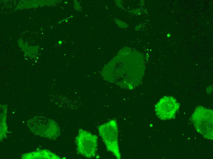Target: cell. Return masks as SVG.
<instances>
[{
    "label": "cell",
    "instance_id": "cell-1",
    "mask_svg": "<svg viewBox=\"0 0 213 159\" xmlns=\"http://www.w3.org/2000/svg\"><path fill=\"white\" fill-rule=\"evenodd\" d=\"M98 132L107 150L118 159L121 158L118 142V128L115 119L99 125Z\"/></svg>",
    "mask_w": 213,
    "mask_h": 159
},
{
    "label": "cell",
    "instance_id": "cell-3",
    "mask_svg": "<svg viewBox=\"0 0 213 159\" xmlns=\"http://www.w3.org/2000/svg\"><path fill=\"white\" fill-rule=\"evenodd\" d=\"M75 142L78 154L87 158L95 157L98 146V137L96 135L80 128Z\"/></svg>",
    "mask_w": 213,
    "mask_h": 159
},
{
    "label": "cell",
    "instance_id": "cell-5",
    "mask_svg": "<svg viewBox=\"0 0 213 159\" xmlns=\"http://www.w3.org/2000/svg\"><path fill=\"white\" fill-rule=\"evenodd\" d=\"M170 34H168L167 35V37H170Z\"/></svg>",
    "mask_w": 213,
    "mask_h": 159
},
{
    "label": "cell",
    "instance_id": "cell-2",
    "mask_svg": "<svg viewBox=\"0 0 213 159\" xmlns=\"http://www.w3.org/2000/svg\"><path fill=\"white\" fill-rule=\"evenodd\" d=\"M213 110L203 106L196 107L191 116L196 130L205 138L213 139Z\"/></svg>",
    "mask_w": 213,
    "mask_h": 159
},
{
    "label": "cell",
    "instance_id": "cell-4",
    "mask_svg": "<svg viewBox=\"0 0 213 159\" xmlns=\"http://www.w3.org/2000/svg\"><path fill=\"white\" fill-rule=\"evenodd\" d=\"M179 104L172 96H164L156 104L155 110L157 116L163 120L173 118L178 110Z\"/></svg>",
    "mask_w": 213,
    "mask_h": 159
}]
</instances>
